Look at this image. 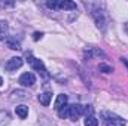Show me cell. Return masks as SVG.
I'll use <instances>...</instances> for the list:
<instances>
[{
    "label": "cell",
    "instance_id": "5b68a950",
    "mask_svg": "<svg viewBox=\"0 0 128 126\" xmlns=\"http://www.w3.org/2000/svg\"><path fill=\"white\" fill-rule=\"evenodd\" d=\"M22 65V58H20V57H14V58H10V60H8V63L4 65V68L8 70V71H15L16 68H20Z\"/></svg>",
    "mask_w": 128,
    "mask_h": 126
},
{
    "label": "cell",
    "instance_id": "e0dca14e",
    "mask_svg": "<svg viewBox=\"0 0 128 126\" xmlns=\"http://www.w3.org/2000/svg\"><path fill=\"white\" fill-rule=\"evenodd\" d=\"M98 70L100 71H103V73H112L113 70H112V67L110 65H107V64H100L98 65Z\"/></svg>",
    "mask_w": 128,
    "mask_h": 126
},
{
    "label": "cell",
    "instance_id": "3957f363",
    "mask_svg": "<svg viewBox=\"0 0 128 126\" xmlns=\"http://www.w3.org/2000/svg\"><path fill=\"white\" fill-rule=\"evenodd\" d=\"M84 114V107L80 104H72L68 105V117L72 120H78Z\"/></svg>",
    "mask_w": 128,
    "mask_h": 126
},
{
    "label": "cell",
    "instance_id": "ac0fdd59",
    "mask_svg": "<svg viewBox=\"0 0 128 126\" xmlns=\"http://www.w3.org/2000/svg\"><path fill=\"white\" fill-rule=\"evenodd\" d=\"M33 36H34V37H33L34 40H39V37H42V33H34Z\"/></svg>",
    "mask_w": 128,
    "mask_h": 126
},
{
    "label": "cell",
    "instance_id": "30bf717a",
    "mask_svg": "<svg viewBox=\"0 0 128 126\" xmlns=\"http://www.w3.org/2000/svg\"><path fill=\"white\" fill-rule=\"evenodd\" d=\"M15 113L20 119H26L28 116V107L27 105H16L15 107Z\"/></svg>",
    "mask_w": 128,
    "mask_h": 126
},
{
    "label": "cell",
    "instance_id": "2e32d148",
    "mask_svg": "<svg viewBox=\"0 0 128 126\" xmlns=\"http://www.w3.org/2000/svg\"><path fill=\"white\" fill-rule=\"evenodd\" d=\"M27 99L28 98V94L27 92H24V91H14V94H12V99Z\"/></svg>",
    "mask_w": 128,
    "mask_h": 126
},
{
    "label": "cell",
    "instance_id": "8992f818",
    "mask_svg": "<svg viewBox=\"0 0 128 126\" xmlns=\"http://www.w3.org/2000/svg\"><path fill=\"white\" fill-rule=\"evenodd\" d=\"M92 16H94V19H96V22H97V27L101 28V30H104V27H106V19H104L103 10H100V9L92 10Z\"/></svg>",
    "mask_w": 128,
    "mask_h": 126
},
{
    "label": "cell",
    "instance_id": "7c38bea8",
    "mask_svg": "<svg viewBox=\"0 0 128 126\" xmlns=\"http://www.w3.org/2000/svg\"><path fill=\"white\" fill-rule=\"evenodd\" d=\"M84 55H85L86 60H92V58L97 57V55H103V52L98 51V49H96V48H88V49L84 52Z\"/></svg>",
    "mask_w": 128,
    "mask_h": 126
},
{
    "label": "cell",
    "instance_id": "6da1fadb",
    "mask_svg": "<svg viewBox=\"0 0 128 126\" xmlns=\"http://www.w3.org/2000/svg\"><path fill=\"white\" fill-rule=\"evenodd\" d=\"M101 117L103 120L110 126H125L127 125V120L122 119L121 116L112 113V111H101Z\"/></svg>",
    "mask_w": 128,
    "mask_h": 126
},
{
    "label": "cell",
    "instance_id": "277c9868",
    "mask_svg": "<svg viewBox=\"0 0 128 126\" xmlns=\"http://www.w3.org/2000/svg\"><path fill=\"white\" fill-rule=\"evenodd\" d=\"M20 83L22 86H33L36 83V76L33 73H28V71L27 73H22L21 77H20Z\"/></svg>",
    "mask_w": 128,
    "mask_h": 126
},
{
    "label": "cell",
    "instance_id": "52a82bcc",
    "mask_svg": "<svg viewBox=\"0 0 128 126\" xmlns=\"http://www.w3.org/2000/svg\"><path fill=\"white\" fill-rule=\"evenodd\" d=\"M67 101H68L67 95H64V94L58 95V96H57V101H55V105H54L55 111H60V110L66 108V107H67Z\"/></svg>",
    "mask_w": 128,
    "mask_h": 126
},
{
    "label": "cell",
    "instance_id": "9a60e30c",
    "mask_svg": "<svg viewBox=\"0 0 128 126\" xmlns=\"http://www.w3.org/2000/svg\"><path fill=\"white\" fill-rule=\"evenodd\" d=\"M8 24L4 21H0V40H4L8 39Z\"/></svg>",
    "mask_w": 128,
    "mask_h": 126
},
{
    "label": "cell",
    "instance_id": "ffe728a7",
    "mask_svg": "<svg viewBox=\"0 0 128 126\" xmlns=\"http://www.w3.org/2000/svg\"><path fill=\"white\" fill-rule=\"evenodd\" d=\"M2 85H3V79L0 77V86H2Z\"/></svg>",
    "mask_w": 128,
    "mask_h": 126
},
{
    "label": "cell",
    "instance_id": "ba28073f",
    "mask_svg": "<svg viewBox=\"0 0 128 126\" xmlns=\"http://www.w3.org/2000/svg\"><path fill=\"white\" fill-rule=\"evenodd\" d=\"M0 126H15L14 122H12L10 114L6 110H2L0 111Z\"/></svg>",
    "mask_w": 128,
    "mask_h": 126
},
{
    "label": "cell",
    "instance_id": "4fadbf2b",
    "mask_svg": "<svg viewBox=\"0 0 128 126\" xmlns=\"http://www.w3.org/2000/svg\"><path fill=\"white\" fill-rule=\"evenodd\" d=\"M6 43H8L9 49H14V51H18V49L21 48L20 42H18L16 39H14V37H8V39H6Z\"/></svg>",
    "mask_w": 128,
    "mask_h": 126
},
{
    "label": "cell",
    "instance_id": "7a4b0ae2",
    "mask_svg": "<svg viewBox=\"0 0 128 126\" xmlns=\"http://www.w3.org/2000/svg\"><path fill=\"white\" fill-rule=\"evenodd\" d=\"M27 63L32 65V68L34 71H37L42 77H45V79H48L49 77V73L46 71V68H45V65L43 63L40 61V60H37V58H34L32 54H27Z\"/></svg>",
    "mask_w": 128,
    "mask_h": 126
},
{
    "label": "cell",
    "instance_id": "44dd1931",
    "mask_svg": "<svg viewBox=\"0 0 128 126\" xmlns=\"http://www.w3.org/2000/svg\"><path fill=\"white\" fill-rule=\"evenodd\" d=\"M125 30H127V33H128V22H127V25H125Z\"/></svg>",
    "mask_w": 128,
    "mask_h": 126
},
{
    "label": "cell",
    "instance_id": "d6986e66",
    "mask_svg": "<svg viewBox=\"0 0 128 126\" xmlns=\"http://www.w3.org/2000/svg\"><path fill=\"white\" fill-rule=\"evenodd\" d=\"M122 63H124V64H125V65L128 67V60H125V58H122Z\"/></svg>",
    "mask_w": 128,
    "mask_h": 126
},
{
    "label": "cell",
    "instance_id": "8fae6325",
    "mask_svg": "<svg viewBox=\"0 0 128 126\" xmlns=\"http://www.w3.org/2000/svg\"><path fill=\"white\" fill-rule=\"evenodd\" d=\"M51 98H52V94L51 92H43V94L39 95V102L42 104V105H45V107H48L49 105V102H51Z\"/></svg>",
    "mask_w": 128,
    "mask_h": 126
},
{
    "label": "cell",
    "instance_id": "5bb4252c",
    "mask_svg": "<svg viewBox=\"0 0 128 126\" xmlns=\"http://www.w3.org/2000/svg\"><path fill=\"white\" fill-rule=\"evenodd\" d=\"M85 126H98V120L94 114H86L85 117Z\"/></svg>",
    "mask_w": 128,
    "mask_h": 126
},
{
    "label": "cell",
    "instance_id": "9c48e42d",
    "mask_svg": "<svg viewBox=\"0 0 128 126\" xmlns=\"http://www.w3.org/2000/svg\"><path fill=\"white\" fill-rule=\"evenodd\" d=\"M57 9H61V10H74L76 9V3H73L70 0H58Z\"/></svg>",
    "mask_w": 128,
    "mask_h": 126
}]
</instances>
